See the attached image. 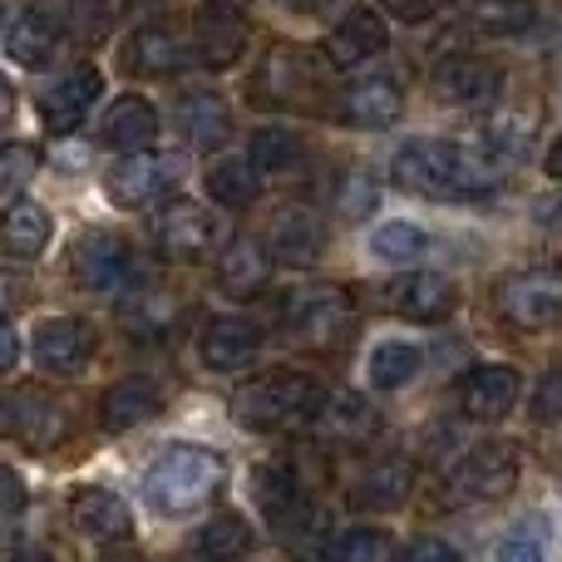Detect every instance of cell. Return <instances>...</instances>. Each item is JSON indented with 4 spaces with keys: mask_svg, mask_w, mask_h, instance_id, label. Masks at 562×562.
Returning <instances> with one entry per match:
<instances>
[{
    "mask_svg": "<svg viewBox=\"0 0 562 562\" xmlns=\"http://www.w3.org/2000/svg\"><path fill=\"white\" fill-rule=\"evenodd\" d=\"M390 178L419 198H439V203H464V198H484L504 183L494 164L469 144H449V138H415L390 158Z\"/></svg>",
    "mask_w": 562,
    "mask_h": 562,
    "instance_id": "obj_1",
    "label": "cell"
},
{
    "mask_svg": "<svg viewBox=\"0 0 562 562\" xmlns=\"http://www.w3.org/2000/svg\"><path fill=\"white\" fill-rule=\"evenodd\" d=\"M326 405V390L306 370H262L233 390V419L252 435H277L291 425H311Z\"/></svg>",
    "mask_w": 562,
    "mask_h": 562,
    "instance_id": "obj_2",
    "label": "cell"
},
{
    "mask_svg": "<svg viewBox=\"0 0 562 562\" xmlns=\"http://www.w3.org/2000/svg\"><path fill=\"white\" fill-rule=\"evenodd\" d=\"M223 479H227L223 454H213L207 445H173V449H164V459H158L154 469H148L144 494L158 514L183 518V514H193V508L213 504Z\"/></svg>",
    "mask_w": 562,
    "mask_h": 562,
    "instance_id": "obj_3",
    "label": "cell"
},
{
    "mask_svg": "<svg viewBox=\"0 0 562 562\" xmlns=\"http://www.w3.org/2000/svg\"><path fill=\"white\" fill-rule=\"evenodd\" d=\"M281 326L306 350H336L356 330V296L336 281H306L281 301Z\"/></svg>",
    "mask_w": 562,
    "mask_h": 562,
    "instance_id": "obj_4",
    "label": "cell"
},
{
    "mask_svg": "<svg viewBox=\"0 0 562 562\" xmlns=\"http://www.w3.org/2000/svg\"><path fill=\"white\" fill-rule=\"evenodd\" d=\"M498 316L514 330H548L562 321V267H524L494 286Z\"/></svg>",
    "mask_w": 562,
    "mask_h": 562,
    "instance_id": "obj_5",
    "label": "cell"
},
{
    "mask_svg": "<svg viewBox=\"0 0 562 562\" xmlns=\"http://www.w3.org/2000/svg\"><path fill=\"white\" fill-rule=\"evenodd\" d=\"M109 198L119 207H154L183 183V154H158V148H144V154H124L114 168H109Z\"/></svg>",
    "mask_w": 562,
    "mask_h": 562,
    "instance_id": "obj_6",
    "label": "cell"
},
{
    "mask_svg": "<svg viewBox=\"0 0 562 562\" xmlns=\"http://www.w3.org/2000/svg\"><path fill=\"white\" fill-rule=\"evenodd\" d=\"M223 243V223L203 203H168L154 223V247L168 262H203Z\"/></svg>",
    "mask_w": 562,
    "mask_h": 562,
    "instance_id": "obj_7",
    "label": "cell"
},
{
    "mask_svg": "<svg viewBox=\"0 0 562 562\" xmlns=\"http://www.w3.org/2000/svg\"><path fill=\"white\" fill-rule=\"evenodd\" d=\"M247 15L233 0H203L193 15V49L207 69H233L247 55Z\"/></svg>",
    "mask_w": 562,
    "mask_h": 562,
    "instance_id": "obj_8",
    "label": "cell"
},
{
    "mask_svg": "<svg viewBox=\"0 0 562 562\" xmlns=\"http://www.w3.org/2000/svg\"><path fill=\"white\" fill-rule=\"evenodd\" d=\"M69 272H75V281L85 291H119L128 277H134V247H128L119 233L94 227V233H85L75 243Z\"/></svg>",
    "mask_w": 562,
    "mask_h": 562,
    "instance_id": "obj_9",
    "label": "cell"
},
{
    "mask_svg": "<svg viewBox=\"0 0 562 562\" xmlns=\"http://www.w3.org/2000/svg\"><path fill=\"white\" fill-rule=\"evenodd\" d=\"M435 94L454 109H488L504 94V69L484 55H449L435 65Z\"/></svg>",
    "mask_w": 562,
    "mask_h": 562,
    "instance_id": "obj_10",
    "label": "cell"
},
{
    "mask_svg": "<svg viewBox=\"0 0 562 562\" xmlns=\"http://www.w3.org/2000/svg\"><path fill=\"white\" fill-rule=\"evenodd\" d=\"M0 415H5V429L25 449H55L59 435H65V405L40 385L10 390V395L0 400Z\"/></svg>",
    "mask_w": 562,
    "mask_h": 562,
    "instance_id": "obj_11",
    "label": "cell"
},
{
    "mask_svg": "<svg viewBox=\"0 0 562 562\" xmlns=\"http://www.w3.org/2000/svg\"><path fill=\"white\" fill-rule=\"evenodd\" d=\"M30 350H35V366L49 375H79L94 360V330L79 316H49L35 326Z\"/></svg>",
    "mask_w": 562,
    "mask_h": 562,
    "instance_id": "obj_12",
    "label": "cell"
},
{
    "mask_svg": "<svg viewBox=\"0 0 562 562\" xmlns=\"http://www.w3.org/2000/svg\"><path fill=\"white\" fill-rule=\"evenodd\" d=\"M326 247V223L306 203H281L267 223V252L281 267H311Z\"/></svg>",
    "mask_w": 562,
    "mask_h": 562,
    "instance_id": "obj_13",
    "label": "cell"
},
{
    "mask_svg": "<svg viewBox=\"0 0 562 562\" xmlns=\"http://www.w3.org/2000/svg\"><path fill=\"white\" fill-rule=\"evenodd\" d=\"M198 356H203V366L217 370V375L247 370L262 356V326L247 316H213L203 326V336H198Z\"/></svg>",
    "mask_w": 562,
    "mask_h": 562,
    "instance_id": "obj_14",
    "label": "cell"
},
{
    "mask_svg": "<svg viewBox=\"0 0 562 562\" xmlns=\"http://www.w3.org/2000/svg\"><path fill=\"white\" fill-rule=\"evenodd\" d=\"M385 301L395 316L419 321V326H435V321L454 316L459 291H454V281L439 277V272H405L385 286Z\"/></svg>",
    "mask_w": 562,
    "mask_h": 562,
    "instance_id": "obj_15",
    "label": "cell"
},
{
    "mask_svg": "<svg viewBox=\"0 0 562 562\" xmlns=\"http://www.w3.org/2000/svg\"><path fill=\"white\" fill-rule=\"evenodd\" d=\"M99 89H104L99 69H89V65L65 69V75L40 94V119H45L49 134H75V128L85 124L89 104H99Z\"/></svg>",
    "mask_w": 562,
    "mask_h": 562,
    "instance_id": "obj_16",
    "label": "cell"
},
{
    "mask_svg": "<svg viewBox=\"0 0 562 562\" xmlns=\"http://www.w3.org/2000/svg\"><path fill=\"white\" fill-rule=\"evenodd\" d=\"M514 484H518V445H508V439L479 445L454 474V488L464 498H504L514 494Z\"/></svg>",
    "mask_w": 562,
    "mask_h": 562,
    "instance_id": "obj_17",
    "label": "cell"
},
{
    "mask_svg": "<svg viewBox=\"0 0 562 562\" xmlns=\"http://www.w3.org/2000/svg\"><path fill=\"white\" fill-rule=\"evenodd\" d=\"M178 316H183V301H178V291L164 286V281H144V286L124 291V301H119V326L134 340L168 336V330L178 326Z\"/></svg>",
    "mask_w": 562,
    "mask_h": 562,
    "instance_id": "obj_18",
    "label": "cell"
},
{
    "mask_svg": "<svg viewBox=\"0 0 562 562\" xmlns=\"http://www.w3.org/2000/svg\"><path fill=\"white\" fill-rule=\"evenodd\" d=\"M405 109V94H400L395 79L385 75H370V79H356L336 94V114L346 119L350 128H390Z\"/></svg>",
    "mask_w": 562,
    "mask_h": 562,
    "instance_id": "obj_19",
    "label": "cell"
},
{
    "mask_svg": "<svg viewBox=\"0 0 562 562\" xmlns=\"http://www.w3.org/2000/svg\"><path fill=\"white\" fill-rule=\"evenodd\" d=\"M69 518H75V528L85 538H94V543H124L128 533H134V514H128V504L114 494V488H75V498H69Z\"/></svg>",
    "mask_w": 562,
    "mask_h": 562,
    "instance_id": "obj_20",
    "label": "cell"
},
{
    "mask_svg": "<svg viewBox=\"0 0 562 562\" xmlns=\"http://www.w3.org/2000/svg\"><path fill=\"white\" fill-rule=\"evenodd\" d=\"M158 409H164V390H158V380L124 375L104 390V400H99V425H104L109 435H124V429L154 419Z\"/></svg>",
    "mask_w": 562,
    "mask_h": 562,
    "instance_id": "obj_21",
    "label": "cell"
},
{
    "mask_svg": "<svg viewBox=\"0 0 562 562\" xmlns=\"http://www.w3.org/2000/svg\"><path fill=\"white\" fill-rule=\"evenodd\" d=\"M459 405L469 419L488 425V419H504L518 405V370L514 366H474L459 385Z\"/></svg>",
    "mask_w": 562,
    "mask_h": 562,
    "instance_id": "obj_22",
    "label": "cell"
},
{
    "mask_svg": "<svg viewBox=\"0 0 562 562\" xmlns=\"http://www.w3.org/2000/svg\"><path fill=\"white\" fill-rule=\"evenodd\" d=\"M390 45V30L375 10H350L326 40V65L330 69H350V65H366L375 59L380 49Z\"/></svg>",
    "mask_w": 562,
    "mask_h": 562,
    "instance_id": "obj_23",
    "label": "cell"
},
{
    "mask_svg": "<svg viewBox=\"0 0 562 562\" xmlns=\"http://www.w3.org/2000/svg\"><path fill=\"white\" fill-rule=\"evenodd\" d=\"M99 138H104L114 154H144L158 138V109L148 104L144 94H124L109 104L104 124H99Z\"/></svg>",
    "mask_w": 562,
    "mask_h": 562,
    "instance_id": "obj_24",
    "label": "cell"
},
{
    "mask_svg": "<svg viewBox=\"0 0 562 562\" xmlns=\"http://www.w3.org/2000/svg\"><path fill=\"white\" fill-rule=\"evenodd\" d=\"M272 252L257 237H233V243L217 252V286L227 296H257V291L272 281Z\"/></svg>",
    "mask_w": 562,
    "mask_h": 562,
    "instance_id": "obj_25",
    "label": "cell"
},
{
    "mask_svg": "<svg viewBox=\"0 0 562 562\" xmlns=\"http://www.w3.org/2000/svg\"><path fill=\"white\" fill-rule=\"evenodd\" d=\"M326 65H316V55L306 49H277V59L267 65V99L272 104H311L321 94Z\"/></svg>",
    "mask_w": 562,
    "mask_h": 562,
    "instance_id": "obj_26",
    "label": "cell"
},
{
    "mask_svg": "<svg viewBox=\"0 0 562 562\" xmlns=\"http://www.w3.org/2000/svg\"><path fill=\"white\" fill-rule=\"evenodd\" d=\"M188 65V45L178 30L168 25H144L128 35L124 45V69L128 75H178Z\"/></svg>",
    "mask_w": 562,
    "mask_h": 562,
    "instance_id": "obj_27",
    "label": "cell"
},
{
    "mask_svg": "<svg viewBox=\"0 0 562 562\" xmlns=\"http://www.w3.org/2000/svg\"><path fill=\"white\" fill-rule=\"evenodd\" d=\"M49 213L40 203H30V198H15V203L0 213V252L15 257V262H30V257H40L49 247Z\"/></svg>",
    "mask_w": 562,
    "mask_h": 562,
    "instance_id": "obj_28",
    "label": "cell"
},
{
    "mask_svg": "<svg viewBox=\"0 0 562 562\" xmlns=\"http://www.w3.org/2000/svg\"><path fill=\"white\" fill-rule=\"evenodd\" d=\"M479 138H484V144H469V148H479L498 173H508V168H518L528 158L533 124H528V114H508V109H498V114H488L484 124H479Z\"/></svg>",
    "mask_w": 562,
    "mask_h": 562,
    "instance_id": "obj_29",
    "label": "cell"
},
{
    "mask_svg": "<svg viewBox=\"0 0 562 562\" xmlns=\"http://www.w3.org/2000/svg\"><path fill=\"white\" fill-rule=\"evenodd\" d=\"M415 488V464L405 454H385L356 479V504L360 508H400Z\"/></svg>",
    "mask_w": 562,
    "mask_h": 562,
    "instance_id": "obj_30",
    "label": "cell"
},
{
    "mask_svg": "<svg viewBox=\"0 0 562 562\" xmlns=\"http://www.w3.org/2000/svg\"><path fill=\"white\" fill-rule=\"evenodd\" d=\"M311 425L321 429V439L326 445H360V439H370V429H375V415H370V405L356 395V390H340V395H326V405H321V415L311 419Z\"/></svg>",
    "mask_w": 562,
    "mask_h": 562,
    "instance_id": "obj_31",
    "label": "cell"
},
{
    "mask_svg": "<svg viewBox=\"0 0 562 562\" xmlns=\"http://www.w3.org/2000/svg\"><path fill=\"white\" fill-rule=\"evenodd\" d=\"M277 533H281V548H286L291 562L336 558V538H330V528H326V514H316V508H306V504L291 508V514L277 524Z\"/></svg>",
    "mask_w": 562,
    "mask_h": 562,
    "instance_id": "obj_32",
    "label": "cell"
},
{
    "mask_svg": "<svg viewBox=\"0 0 562 562\" xmlns=\"http://www.w3.org/2000/svg\"><path fill=\"white\" fill-rule=\"evenodd\" d=\"M178 128H183V138L193 148H223L233 119H227V104L217 94L193 89V94H183V104H178Z\"/></svg>",
    "mask_w": 562,
    "mask_h": 562,
    "instance_id": "obj_33",
    "label": "cell"
},
{
    "mask_svg": "<svg viewBox=\"0 0 562 562\" xmlns=\"http://www.w3.org/2000/svg\"><path fill=\"white\" fill-rule=\"evenodd\" d=\"M55 45H59V25L45 15V10H25V15L10 25V35H5V55L15 59V65H25V69L49 65Z\"/></svg>",
    "mask_w": 562,
    "mask_h": 562,
    "instance_id": "obj_34",
    "label": "cell"
},
{
    "mask_svg": "<svg viewBox=\"0 0 562 562\" xmlns=\"http://www.w3.org/2000/svg\"><path fill=\"white\" fill-rule=\"evenodd\" d=\"M257 188H262V173L252 168V158H217V164L207 168V198H213L217 207H227V213L252 207Z\"/></svg>",
    "mask_w": 562,
    "mask_h": 562,
    "instance_id": "obj_35",
    "label": "cell"
},
{
    "mask_svg": "<svg viewBox=\"0 0 562 562\" xmlns=\"http://www.w3.org/2000/svg\"><path fill=\"white\" fill-rule=\"evenodd\" d=\"M252 553V528H247V518L237 514H217L203 524V533H198V558L203 562H237Z\"/></svg>",
    "mask_w": 562,
    "mask_h": 562,
    "instance_id": "obj_36",
    "label": "cell"
},
{
    "mask_svg": "<svg viewBox=\"0 0 562 562\" xmlns=\"http://www.w3.org/2000/svg\"><path fill=\"white\" fill-rule=\"evenodd\" d=\"M252 498H257V508H262L272 524H281V518L301 504V498H296V479H291V469L277 464V459H272V464H262V469H252Z\"/></svg>",
    "mask_w": 562,
    "mask_h": 562,
    "instance_id": "obj_37",
    "label": "cell"
},
{
    "mask_svg": "<svg viewBox=\"0 0 562 562\" xmlns=\"http://www.w3.org/2000/svg\"><path fill=\"white\" fill-rule=\"evenodd\" d=\"M124 10L128 0H69V35L85 40V45H99L124 20Z\"/></svg>",
    "mask_w": 562,
    "mask_h": 562,
    "instance_id": "obj_38",
    "label": "cell"
},
{
    "mask_svg": "<svg viewBox=\"0 0 562 562\" xmlns=\"http://www.w3.org/2000/svg\"><path fill=\"white\" fill-rule=\"evenodd\" d=\"M415 370H419V346H409V340H385V346L370 356V380H375L380 390L409 385Z\"/></svg>",
    "mask_w": 562,
    "mask_h": 562,
    "instance_id": "obj_39",
    "label": "cell"
},
{
    "mask_svg": "<svg viewBox=\"0 0 562 562\" xmlns=\"http://www.w3.org/2000/svg\"><path fill=\"white\" fill-rule=\"evenodd\" d=\"M296 158H301V138L291 134V128L267 124L252 134V168L257 173H281V168H291Z\"/></svg>",
    "mask_w": 562,
    "mask_h": 562,
    "instance_id": "obj_40",
    "label": "cell"
},
{
    "mask_svg": "<svg viewBox=\"0 0 562 562\" xmlns=\"http://www.w3.org/2000/svg\"><path fill=\"white\" fill-rule=\"evenodd\" d=\"M469 15L484 35H518L533 25V0H474Z\"/></svg>",
    "mask_w": 562,
    "mask_h": 562,
    "instance_id": "obj_41",
    "label": "cell"
},
{
    "mask_svg": "<svg viewBox=\"0 0 562 562\" xmlns=\"http://www.w3.org/2000/svg\"><path fill=\"white\" fill-rule=\"evenodd\" d=\"M425 227L419 223H380L375 237H370V252L385 257V262H415L425 252Z\"/></svg>",
    "mask_w": 562,
    "mask_h": 562,
    "instance_id": "obj_42",
    "label": "cell"
},
{
    "mask_svg": "<svg viewBox=\"0 0 562 562\" xmlns=\"http://www.w3.org/2000/svg\"><path fill=\"white\" fill-rule=\"evenodd\" d=\"M330 562H395V548H390L385 528H350L336 543V558Z\"/></svg>",
    "mask_w": 562,
    "mask_h": 562,
    "instance_id": "obj_43",
    "label": "cell"
},
{
    "mask_svg": "<svg viewBox=\"0 0 562 562\" xmlns=\"http://www.w3.org/2000/svg\"><path fill=\"white\" fill-rule=\"evenodd\" d=\"M35 168H40V148L35 144H0V193L30 183Z\"/></svg>",
    "mask_w": 562,
    "mask_h": 562,
    "instance_id": "obj_44",
    "label": "cell"
},
{
    "mask_svg": "<svg viewBox=\"0 0 562 562\" xmlns=\"http://www.w3.org/2000/svg\"><path fill=\"white\" fill-rule=\"evenodd\" d=\"M375 193H380V188L370 183L366 173H346V178H340V188H336L340 217H370V207H375Z\"/></svg>",
    "mask_w": 562,
    "mask_h": 562,
    "instance_id": "obj_45",
    "label": "cell"
},
{
    "mask_svg": "<svg viewBox=\"0 0 562 562\" xmlns=\"http://www.w3.org/2000/svg\"><path fill=\"white\" fill-rule=\"evenodd\" d=\"M533 419L538 425H562V366H553L533 390Z\"/></svg>",
    "mask_w": 562,
    "mask_h": 562,
    "instance_id": "obj_46",
    "label": "cell"
},
{
    "mask_svg": "<svg viewBox=\"0 0 562 562\" xmlns=\"http://www.w3.org/2000/svg\"><path fill=\"white\" fill-rule=\"evenodd\" d=\"M20 514H25V484H20L15 469H0V533H5Z\"/></svg>",
    "mask_w": 562,
    "mask_h": 562,
    "instance_id": "obj_47",
    "label": "cell"
},
{
    "mask_svg": "<svg viewBox=\"0 0 562 562\" xmlns=\"http://www.w3.org/2000/svg\"><path fill=\"white\" fill-rule=\"evenodd\" d=\"M494 562H543V543L533 538V528H518L498 543V558Z\"/></svg>",
    "mask_w": 562,
    "mask_h": 562,
    "instance_id": "obj_48",
    "label": "cell"
},
{
    "mask_svg": "<svg viewBox=\"0 0 562 562\" xmlns=\"http://www.w3.org/2000/svg\"><path fill=\"white\" fill-rule=\"evenodd\" d=\"M400 562H459V553L445 543V538H415Z\"/></svg>",
    "mask_w": 562,
    "mask_h": 562,
    "instance_id": "obj_49",
    "label": "cell"
},
{
    "mask_svg": "<svg viewBox=\"0 0 562 562\" xmlns=\"http://www.w3.org/2000/svg\"><path fill=\"white\" fill-rule=\"evenodd\" d=\"M380 5H385L395 20H415V25H419V20H429L439 5H445V0H380Z\"/></svg>",
    "mask_w": 562,
    "mask_h": 562,
    "instance_id": "obj_50",
    "label": "cell"
},
{
    "mask_svg": "<svg viewBox=\"0 0 562 562\" xmlns=\"http://www.w3.org/2000/svg\"><path fill=\"white\" fill-rule=\"evenodd\" d=\"M15 360H20V336H15V326H10V321H0V375H5Z\"/></svg>",
    "mask_w": 562,
    "mask_h": 562,
    "instance_id": "obj_51",
    "label": "cell"
},
{
    "mask_svg": "<svg viewBox=\"0 0 562 562\" xmlns=\"http://www.w3.org/2000/svg\"><path fill=\"white\" fill-rule=\"evenodd\" d=\"M20 296H25V286H20L15 277H0V311H5V306H20Z\"/></svg>",
    "mask_w": 562,
    "mask_h": 562,
    "instance_id": "obj_52",
    "label": "cell"
},
{
    "mask_svg": "<svg viewBox=\"0 0 562 562\" xmlns=\"http://www.w3.org/2000/svg\"><path fill=\"white\" fill-rule=\"evenodd\" d=\"M543 168H548V178H558L562 183V134L548 144V158H543Z\"/></svg>",
    "mask_w": 562,
    "mask_h": 562,
    "instance_id": "obj_53",
    "label": "cell"
},
{
    "mask_svg": "<svg viewBox=\"0 0 562 562\" xmlns=\"http://www.w3.org/2000/svg\"><path fill=\"white\" fill-rule=\"evenodd\" d=\"M10 114H15V89H10V79L0 75V124H5Z\"/></svg>",
    "mask_w": 562,
    "mask_h": 562,
    "instance_id": "obj_54",
    "label": "cell"
},
{
    "mask_svg": "<svg viewBox=\"0 0 562 562\" xmlns=\"http://www.w3.org/2000/svg\"><path fill=\"white\" fill-rule=\"evenodd\" d=\"M330 0H286V10H296V15H316V10H326Z\"/></svg>",
    "mask_w": 562,
    "mask_h": 562,
    "instance_id": "obj_55",
    "label": "cell"
},
{
    "mask_svg": "<svg viewBox=\"0 0 562 562\" xmlns=\"http://www.w3.org/2000/svg\"><path fill=\"white\" fill-rule=\"evenodd\" d=\"M15 562H55V558H49L45 548H20V553H15Z\"/></svg>",
    "mask_w": 562,
    "mask_h": 562,
    "instance_id": "obj_56",
    "label": "cell"
},
{
    "mask_svg": "<svg viewBox=\"0 0 562 562\" xmlns=\"http://www.w3.org/2000/svg\"><path fill=\"white\" fill-rule=\"evenodd\" d=\"M104 562H144V558H134V553H114V558H104Z\"/></svg>",
    "mask_w": 562,
    "mask_h": 562,
    "instance_id": "obj_57",
    "label": "cell"
},
{
    "mask_svg": "<svg viewBox=\"0 0 562 562\" xmlns=\"http://www.w3.org/2000/svg\"><path fill=\"white\" fill-rule=\"evenodd\" d=\"M0 429H5V415H0Z\"/></svg>",
    "mask_w": 562,
    "mask_h": 562,
    "instance_id": "obj_58",
    "label": "cell"
}]
</instances>
